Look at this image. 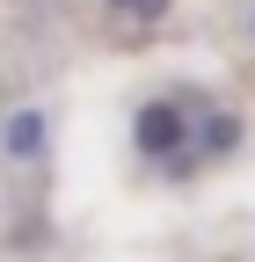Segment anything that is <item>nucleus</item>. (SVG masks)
<instances>
[{
  "label": "nucleus",
  "mask_w": 255,
  "mask_h": 262,
  "mask_svg": "<svg viewBox=\"0 0 255 262\" xmlns=\"http://www.w3.org/2000/svg\"><path fill=\"white\" fill-rule=\"evenodd\" d=\"M8 153H22V160H29V153H44V117H37V110L8 117Z\"/></svg>",
  "instance_id": "f257e3e1"
},
{
  "label": "nucleus",
  "mask_w": 255,
  "mask_h": 262,
  "mask_svg": "<svg viewBox=\"0 0 255 262\" xmlns=\"http://www.w3.org/2000/svg\"><path fill=\"white\" fill-rule=\"evenodd\" d=\"M110 8H132L139 22H153V15H168V0H110Z\"/></svg>",
  "instance_id": "f03ea898"
}]
</instances>
